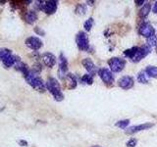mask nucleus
Wrapping results in <instances>:
<instances>
[{"label": "nucleus", "instance_id": "bb28decb", "mask_svg": "<svg viewBox=\"0 0 157 147\" xmlns=\"http://www.w3.org/2000/svg\"><path fill=\"white\" fill-rule=\"evenodd\" d=\"M92 26H93V19L92 18H90L86 22H85V24H83V28H85L86 31H88V32L91 29Z\"/></svg>", "mask_w": 157, "mask_h": 147}, {"label": "nucleus", "instance_id": "473e14b6", "mask_svg": "<svg viewBox=\"0 0 157 147\" xmlns=\"http://www.w3.org/2000/svg\"><path fill=\"white\" fill-rule=\"evenodd\" d=\"M152 12L155 13V14H157V1L154 3L153 7H152Z\"/></svg>", "mask_w": 157, "mask_h": 147}, {"label": "nucleus", "instance_id": "f8f14e48", "mask_svg": "<svg viewBox=\"0 0 157 147\" xmlns=\"http://www.w3.org/2000/svg\"><path fill=\"white\" fill-rule=\"evenodd\" d=\"M82 64V66L85 67L86 70L88 72V74H90V75H91L92 77L95 75L96 72L98 73L97 69H96V66L94 65V63L91 61V59H90V58L83 59Z\"/></svg>", "mask_w": 157, "mask_h": 147}, {"label": "nucleus", "instance_id": "f3484780", "mask_svg": "<svg viewBox=\"0 0 157 147\" xmlns=\"http://www.w3.org/2000/svg\"><path fill=\"white\" fill-rule=\"evenodd\" d=\"M15 70H17L18 72H21L23 74V76L25 77L27 75V74L29 72V66L27 65L26 63H23V62H19L17 63L16 65H15Z\"/></svg>", "mask_w": 157, "mask_h": 147}, {"label": "nucleus", "instance_id": "0eeeda50", "mask_svg": "<svg viewBox=\"0 0 157 147\" xmlns=\"http://www.w3.org/2000/svg\"><path fill=\"white\" fill-rule=\"evenodd\" d=\"M98 76L100 77V78L102 80V81L106 83V85H111L114 81V77H113L111 71H109L108 69L102 68L98 70Z\"/></svg>", "mask_w": 157, "mask_h": 147}, {"label": "nucleus", "instance_id": "f704fd0d", "mask_svg": "<svg viewBox=\"0 0 157 147\" xmlns=\"http://www.w3.org/2000/svg\"><path fill=\"white\" fill-rule=\"evenodd\" d=\"M156 53H157V46H156Z\"/></svg>", "mask_w": 157, "mask_h": 147}, {"label": "nucleus", "instance_id": "a878e982", "mask_svg": "<svg viewBox=\"0 0 157 147\" xmlns=\"http://www.w3.org/2000/svg\"><path fill=\"white\" fill-rule=\"evenodd\" d=\"M86 12V6L82 4H78L77 5V8H76V13L78 14V15H83Z\"/></svg>", "mask_w": 157, "mask_h": 147}, {"label": "nucleus", "instance_id": "72a5a7b5", "mask_svg": "<svg viewBox=\"0 0 157 147\" xmlns=\"http://www.w3.org/2000/svg\"><path fill=\"white\" fill-rule=\"evenodd\" d=\"M92 147H99V146H97V145H95V146H92Z\"/></svg>", "mask_w": 157, "mask_h": 147}, {"label": "nucleus", "instance_id": "412c9836", "mask_svg": "<svg viewBox=\"0 0 157 147\" xmlns=\"http://www.w3.org/2000/svg\"><path fill=\"white\" fill-rule=\"evenodd\" d=\"M11 55H12V51L10 50V49H7V48L0 49V60L1 61H4L5 59H7Z\"/></svg>", "mask_w": 157, "mask_h": 147}, {"label": "nucleus", "instance_id": "393cba45", "mask_svg": "<svg viewBox=\"0 0 157 147\" xmlns=\"http://www.w3.org/2000/svg\"><path fill=\"white\" fill-rule=\"evenodd\" d=\"M130 124V120H123V121H119L116 123V126L121 127V129H126V127L129 126Z\"/></svg>", "mask_w": 157, "mask_h": 147}, {"label": "nucleus", "instance_id": "1a4fd4ad", "mask_svg": "<svg viewBox=\"0 0 157 147\" xmlns=\"http://www.w3.org/2000/svg\"><path fill=\"white\" fill-rule=\"evenodd\" d=\"M154 28L151 26L149 23H144L139 28V33L140 36H144L146 38H148L152 36H154Z\"/></svg>", "mask_w": 157, "mask_h": 147}, {"label": "nucleus", "instance_id": "cd10ccee", "mask_svg": "<svg viewBox=\"0 0 157 147\" xmlns=\"http://www.w3.org/2000/svg\"><path fill=\"white\" fill-rule=\"evenodd\" d=\"M32 70L33 71V72H36V73H37V74H39L41 72V70H42V67H41V65L39 63H36L33 65V69Z\"/></svg>", "mask_w": 157, "mask_h": 147}, {"label": "nucleus", "instance_id": "39448f33", "mask_svg": "<svg viewBox=\"0 0 157 147\" xmlns=\"http://www.w3.org/2000/svg\"><path fill=\"white\" fill-rule=\"evenodd\" d=\"M108 65L110 67V70L114 73H120L126 66L125 59L119 57H113L108 61Z\"/></svg>", "mask_w": 157, "mask_h": 147}, {"label": "nucleus", "instance_id": "2eb2a0df", "mask_svg": "<svg viewBox=\"0 0 157 147\" xmlns=\"http://www.w3.org/2000/svg\"><path fill=\"white\" fill-rule=\"evenodd\" d=\"M19 62H21V59H20V57L17 56V55H11L10 57H8L7 59H5L4 61H2L3 65L6 68H10V67H12V66H15Z\"/></svg>", "mask_w": 157, "mask_h": 147}, {"label": "nucleus", "instance_id": "dca6fc26", "mask_svg": "<svg viewBox=\"0 0 157 147\" xmlns=\"http://www.w3.org/2000/svg\"><path fill=\"white\" fill-rule=\"evenodd\" d=\"M37 20V14L34 11H28L25 14V21L29 24H33Z\"/></svg>", "mask_w": 157, "mask_h": 147}, {"label": "nucleus", "instance_id": "7ed1b4c3", "mask_svg": "<svg viewBox=\"0 0 157 147\" xmlns=\"http://www.w3.org/2000/svg\"><path fill=\"white\" fill-rule=\"evenodd\" d=\"M46 88L47 90L53 95L54 99L56 101H62L64 99V94L61 91V86L59 85L58 81L54 77H49L46 83Z\"/></svg>", "mask_w": 157, "mask_h": 147}, {"label": "nucleus", "instance_id": "6ab92c4d", "mask_svg": "<svg viewBox=\"0 0 157 147\" xmlns=\"http://www.w3.org/2000/svg\"><path fill=\"white\" fill-rule=\"evenodd\" d=\"M66 81L68 83V87L69 88H75L77 86V80H76V77L73 75V74H67L66 77Z\"/></svg>", "mask_w": 157, "mask_h": 147}, {"label": "nucleus", "instance_id": "423d86ee", "mask_svg": "<svg viewBox=\"0 0 157 147\" xmlns=\"http://www.w3.org/2000/svg\"><path fill=\"white\" fill-rule=\"evenodd\" d=\"M76 42L78 47L81 49V50L86 51L88 50V47H90V40H88V37L86 36V32H80L76 36Z\"/></svg>", "mask_w": 157, "mask_h": 147}, {"label": "nucleus", "instance_id": "f03ea898", "mask_svg": "<svg viewBox=\"0 0 157 147\" xmlns=\"http://www.w3.org/2000/svg\"><path fill=\"white\" fill-rule=\"evenodd\" d=\"M26 81L29 83L32 87H33L34 89L38 92H44L46 89V85L44 81H42V78L38 76V74L33 72V70H29V72L24 77Z\"/></svg>", "mask_w": 157, "mask_h": 147}, {"label": "nucleus", "instance_id": "c756f323", "mask_svg": "<svg viewBox=\"0 0 157 147\" xmlns=\"http://www.w3.org/2000/svg\"><path fill=\"white\" fill-rule=\"evenodd\" d=\"M34 32L39 34V36H44V34H45V32H44L43 29L41 28H39V27H36V28H34Z\"/></svg>", "mask_w": 157, "mask_h": 147}, {"label": "nucleus", "instance_id": "9b49d317", "mask_svg": "<svg viewBox=\"0 0 157 147\" xmlns=\"http://www.w3.org/2000/svg\"><path fill=\"white\" fill-rule=\"evenodd\" d=\"M67 71H68V61L66 57L61 53L60 56H59V72H58L59 77L63 78Z\"/></svg>", "mask_w": 157, "mask_h": 147}, {"label": "nucleus", "instance_id": "b1692460", "mask_svg": "<svg viewBox=\"0 0 157 147\" xmlns=\"http://www.w3.org/2000/svg\"><path fill=\"white\" fill-rule=\"evenodd\" d=\"M147 75L145 74V72H140L137 75V81L140 83H147L148 82V78L146 77Z\"/></svg>", "mask_w": 157, "mask_h": 147}, {"label": "nucleus", "instance_id": "c85d7f7f", "mask_svg": "<svg viewBox=\"0 0 157 147\" xmlns=\"http://www.w3.org/2000/svg\"><path fill=\"white\" fill-rule=\"evenodd\" d=\"M136 143H137V141L136 138H131L127 142V147H136Z\"/></svg>", "mask_w": 157, "mask_h": 147}, {"label": "nucleus", "instance_id": "a211bd4d", "mask_svg": "<svg viewBox=\"0 0 157 147\" xmlns=\"http://www.w3.org/2000/svg\"><path fill=\"white\" fill-rule=\"evenodd\" d=\"M151 11V4L150 3H145L144 6H142V8L140 10V13H139V16L140 18H146L147 16H148V14L150 13Z\"/></svg>", "mask_w": 157, "mask_h": 147}, {"label": "nucleus", "instance_id": "f257e3e1", "mask_svg": "<svg viewBox=\"0 0 157 147\" xmlns=\"http://www.w3.org/2000/svg\"><path fill=\"white\" fill-rule=\"evenodd\" d=\"M149 52H150V47L148 46L132 47L124 51V55L129 59H131L132 62L137 63V62H140L141 59H144Z\"/></svg>", "mask_w": 157, "mask_h": 147}, {"label": "nucleus", "instance_id": "2f4dec72", "mask_svg": "<svg viewBox=\"0 0 157 147\" xmlns=\"http://www.w3.org/2000/svg\"><path fill=\"white\" fill-rule=\"evenodd\" d=\"M135 3H136V5H144L145 1H144V0H136Z\"/></svg>", "mask_w": 157, "mask_h": 147}, {"label": "nucleus", "instance_id": "6e6552de", "mask_svg": "<svg viewBox=\"0 0 157 147\" xmlns=\"http://www.w3.org/2000/svg\"><path fill=\"white\" fill-rule=\"evenodd\" d=\"M26 45L32 49V50H39L41 47H42V41L39 39L38 37L36 36H29L26 39Z\"/></svg>", "mask_w": 157, "mask_h": 147}, {"label": "nucleus", "instance_id": "aec40b11", "mask_svg": "<svg viewBox=\"0 0 157 147\" xmlns=\"http://www.w3.org/2000/svg\"><path fill=\"white\" fill-rule=\"evenodd\" d=\"M145 74L150 77L157 78V67L155 66H148L145 69Z\"/></svg>", "mask_w": 157, "mask_h": 147}, {"label": "nucleus", "instance_id": "4be33fe9", "mask_svg": "<svg viewBox=\"0 0 157 147\" xmlns=\"http://www.w3.org/2000/svg\"><path fill=\"white\" fill-rule=\"evenodd\" d=\"M146 43H147V46L150 48L153 46H157V36L154 34V36L146 38Z\"/></svg>", "mask_w": 157, "mask_h": 147}, {"label": "nucleus", "instance_id": "4468645a", "mask_svg": "<svg viewBox=\"0 0 157 147\" xmlns=\"http://www.w3.org/2000/svg\"><path fill=\"white\" fill-rule=\"evenodd\" d=\"M153 126V124H149V123H146V124H142V125H139V126H134L129 127L128 130H126V134H132L135 132L140 131V130H148L150 127Z\"/></svg>", "mask_w": 157, "mask_h": 147}, {"label": "nucleus", "instance_id": "9d476101", "mask_svg": "<svg viewBox=\"0 0 157 147\" xmlns=\"http://www.w3.org/2000/svg\"><path fill=\"white\" fill-rule=\"evenodd\" d=\"M118 85H119L123 89H130L134 86V78L130 76L122 77L119 81H118Z\"/></svg>", "mask_w": 157, "mask_h": 147}, {"label": "nucleus", "instance_id": "7c9ffc66", "mask_svg": "<svg viewBox=\"0 0 157 147\" xmlns=\"http://www.w3.org/2000/svg\"><path fill=\"white\" fill-rule=\"evenodd\" d=\"M18 143L21 145V146H28V142L26 140H23V139L22 140H19Z\"/></svg>", "mask_w": 157, "mask_h": 147}, {"label": "nucleus", "instance_id": "5701e85b", "mask_svg": "<svg viewBox=\"0 0 157 147\" xmlns=\"http://www.w3.org/2000/svg\"><path fill=\"white\" fill-rule=\"evenodd\" d=\"M81 81L82 83H86V85H92L93 82V77L90 74H87V75H83L81 78Z\"/></svg>", "mask_w": 157, "mask_h": 147}, {"label": "nucleus", "instance_id": "ddd939ff", "mask_svg": "<svg viewBox=\"0 0 157 147\" xmlns=\"http://www.w3.org/2000/svg\"><path fill=\"white\" fill-rule=\"evenodd\" d=\"M42 61L44 63V65L47 66L48 68H52L55 66L56 64V57L53 55L52 53H49V52H46L42 54Z\"/></svg>", "mask_w": 157, "mask_h": 147}, {"label": "nucleus", "instance_id": "20e7f679", "mask_svg": "<svg viewBox=\"0 0 157 147\" xmlns=\"http://www.w3.org/2000/svg\"><path fill=\"white\" fill-rule=\"evenodd\" d=\"M36 6L39 10L48 15L54 14L57 10L58 2L55 0H48V1H36Z\"/></svg>", "mask_w": 157, "mask_h": 147}]
</instances>
